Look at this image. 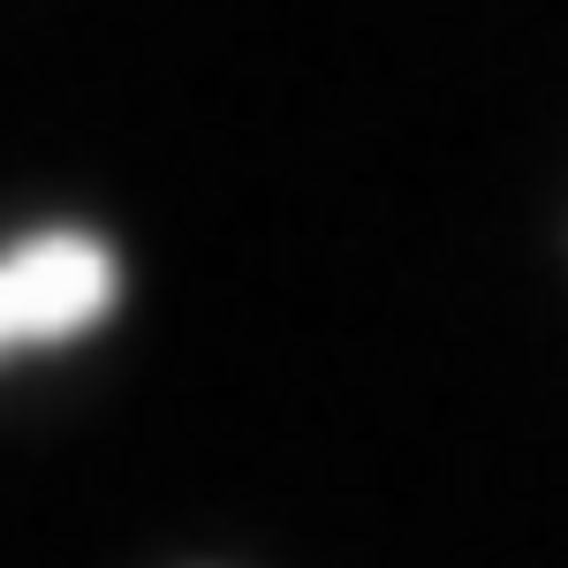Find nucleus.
Instances as JSON below:
<instances>
[{
  "mask_svg": "<svg viewBox=\"0 0 568 568\" xmlns=\"http://www.w3.org/2000/svg\"><path fill=\"white\" fill-rule=\"evenodd\" d=\"M114 311V251L84 227L31 235L0 258V356L77 342Z\"/></svg>",
  "mask_w": 568,
  "mask_h": 568,
  "instance_id": "1",
  "label": "nucleus"
}]
</instances>
